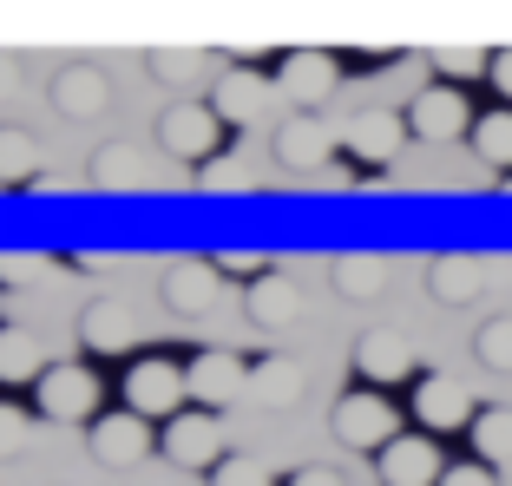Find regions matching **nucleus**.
I'll use <instances>...</instances> for the list:
<instances>
[{
  "label": "nucleus",
  "mask_w": 512,
  "mask_h": 486,
  "mask_svg": "<svg viewBox=\"0 0 512 486\" xmlns=\"http://www.w3.org/2000/svg\"><path fill=\"white\" fill-rule=\"evenodd\" d=\"M184 395H191V381H184V368H171L165 355H138L132 375H125V408L145 414V421H171V414L184 408Z\"/></svg>",
  "instance_id": "f257e3e1"
},
{
  "label": "nucleus",
  "mask_w": 512,
  "mask_h": 486,
  "mask_svg": "<svg viewBox=\"0 0 512 486\" xmlns=\"http://www.w3.org/2000/svg\"><path fill=\"white\" fill-rule=\"evenodd\" d=\"M33 401L46 421H99V375L79 362H60L33 381Z\"/></svg>",
  "instance_id": "f03ea898"
},
{
  "label": "nucleus",
  "mask_w": 512,
  "mask_h": 486,
  "mask_svg": "<svg viewBox=\"0 0 512 486\" xmlns=\"http://www.w3.org/2000/svg\"><path fill=\"white\" fill-rule=\"evenodd\" d=\"M158 296L171 316H211L224 303V270H217V257H178L158 276Z\"/></svg>",
  "instance_id": "7ed1b4c3"
},
{
  "label": "nucleus",
  "mask_w": 512,
  "mask_h": 486,
  "mask_svg": "<svg viewBox=\"0 0 512 486\" xmlns=\"http://www.w3.org/2000/svg\"><path fill=\"white\" fill-rule=\"evenodd\" d=\"M165 460L191 473H211L224 460V427L211 421V408H178L165 421Z\"/></svg>",
  "instance_id": "20e7f679"
},
{
  "label": "nucleus",
  "mask_w": 512,
  "mask_h": 486,
  "mask_svg": "<svg viewBox=\"0 0 512 486\" xmlns=\"http://www.w3.org/2000/svg\"><path fill=\"white\" fill-rule=\"evenodd\" d=\"M217 138H224V119H217V106H165V119H158V145H165V158H217Z\"/></svg>",
  "instance_id": "39448f33"
},
{
  "label": "nucleus",
  "mask_w": 512,
  "mask_h": 486,
  "mask_svg": "<svg viewBox=\"0 0 512 486\" xmlns=\"http://www.w3.org/2000/svg\"><path fill=\"white\" fill-rule=\"evenodd\" d=\"M335 441L355 454H381L394 441V408L381 395H342L335 401Z\"/></svg>",
  "instance_id": "423d86ee"
},
{
  "label": "nucleus",
  "mask_w": 512,
  "mask_h": 486,
  "mask_svg": "<svg viewBox=\"0 0 512 486\" xmlns=\"http://www.w3.org/2000/svg\"><path fill=\"white\" fill-rule=\"evenodd\" d=\"M86 447L99 467H138L151 454V421L145 414H106V421H86Z\"/></svg>",
  "instance_id": "0eeeda50"
},
{
  "label": "nucleus",
  "mask_w": 512,
  "mask_h": 486,
  "mask_svg": "<svg viewBox=\"0 0 512 486\" xmlns=\"http://www.w3.org/2000/svg\"><path fill=\"white\" fill-rule=\"evenodd\" d=\"M184 381H191L197 408H230L237 395H250V362H237L230 349H204L191 368H184Z\"/></svg>",
  "instance_id": "6e6552de"
},
{
  "label": "nucleus",
  "mask_w": 512,
  "mask_h": 486,
  "mask_svg": "<svg viewBox=\"0 0 512 486\" xmlns=\"http://www.w3.org/2000/svg\"><path fill=\"white\" fill-rule=\"evenodd\" d=\"M467 99H460V86H427L407 99V132L427 138V145H447V138L467 132Z\"/></svg>",
  "instance_id": "1a4fd4ad"
},
{
  "label": "nucleus",
  "mask_w": 512,
  "mask_h": 486,
  "mask_svg": "<svg viewBox=\"0 0 512 486\" xmlns=\"http://www.w3.org/2000/svg\"><path fill=\"white\" fill-rule=\"evenodd\" d=\"M106 106H112L106 66L73 60V66H60V73H53V112H60V119H99Z\"/></svg>",
  "instance_id": "9d476101"
},
{
  "label": "nucleus",
  "mask_w": 512,
  "mask_h": 486,
  "mask_svg": "<svg viewBox=\"0 0 512 486\" xmlns=\"http://www.w3.org/2000/svg\"><path fill=\"white\" fill-rule=\"evenodd\" d=\"M375 460H381V486H440V473H447L427 434H394Z\"/></svg>",
  "instance_id": "9b49d317"
},
{
  "label": "nucleus",
  "mask_w": 512,
  "mask_h": 486,
  "mask_svg": "<svg viewBox=\"0 0 512 486\" xmlns=\"http://www.w3.org/2000/svg\"><path fill=\"white\" fill-rule=\"evenodd\" d=\"M342 145H348V158H362V165H388V158H401V145H407V119L388 112V106H368V112H355V125L342 132Z\"/></svg>",
  "instance_id": "f8f14e48"
},
{
  "label": "nucleus",
  "mask_w": 512,
  "mask_h": 486,
  "mask_svg": "<svg viewBox=\"0 0 512 486\" xmlns=\"http://www.w3.org/2000/svg\"><path fill=\"white\" fill-rule=\"evenodd\" d=\"M335 79H342V66H335V53H289L283 66H276V92L283 99H296V106H316V99H329Z\"/></svg>",
  "instance_id": "ddd939ff"
},
{
  "label": "nucleus",
  "mask_w": 512,
  "mask_h": 486,
  "mask_svg": "<svg viewBox=\"0 0 512 486\" xmlns=\"http://www.w3.org/2000/svg\"><path fill=\"white\" fill-rule=\"evenodd\" d=\"M335 152V132L316 119V112H296V119L276 125V158H283L289 171H322Z\"/></svg>",
  "instance_id": "4468645a"
},
{
  "label": "nucleus",
  "mask_w": 512,
  "mask_h": 486,
  "mask_svg": "<svg viewBox=\"0 0 512 486\" xmlns=\"http://www.w3.org/2000/svg\"><path fill=\"white\" fill-rule=\"evenodd\" d=\"M79 342H86V355H125L138 342V316L119 296H99V303L79 316Z\"/></svg>",
  "instance_id": "2eb2a0df"
},
{
  "label": "nucleus",
  "mask_w": 512,
  "mask_h": 486,
  "mask_svg": "<svg viewBox=\"0 0 512 486\" xmlns=\"http://www.w3.org/2000/svg\"><path fill=\"white\" fill-rule=\"evenodd\" d=\"M211 106H217V119H224V125H256V119H263V106H270V79L250 73V66H230V73L217 79Z\"/></svg>",
  "instance_id": "dca6fc26"
},
{
  "label": "nucleus",
  "mask_w": 512,
  "mask_h": 486,
  "mask_svg": "<svg viewBox=\"0 0 512 486\" xmlns=\"http://www.w3.org/2000/svg\"><path fill=\"white\" fill-rule=\"evenodd\" d=\"M355 368H362L368 381H407V368H414V342H407L401 329H368L362 342H355Z\"/></svg>",
  "instance_id": "f3484780"
},
{
  "label": "nucleus",
  "mask_w": 512,
  "mask_h": 486,
  "mask_svg": "<svg viewBox=\"0 0 512 486\" xmlns=\"http://www.w3.org/2000/svg\"><path fill=\"white\" fill-rule=\"evenodd\" d=\"M414 421H427L434 434H447V427L473 421V395L460 388V381H447V375H427L421 388H414Z\"/></svg>",
  "instance_id": "a211bd4d"
},
{
  "label": "nucleus",
  "mask_w": 512,
  "mask_h": 486,
  "mask_svg": "<svg viewBox=\"0 0 512 486\" xmlns=\"http://www.w3.org/2000/svg\"><path fill=\"white\" fill-rule=\"evenodd\" d=\"M243 309H250V322L256 329H289V322L302 316V289L289 283V276H256L250 283V296H243Z\"/></svg>",
  "instance_id": "6ab92c4d"
},
{
  "label": "nucleus",
  "mask_w": 512,
  "mask_h": 486,
  "mask_svg": "<svg viewBox=\"0 0 512 486\" xmlns=\"http://www.w3.org/2000/svg\"><path fill=\"white\" fill-rule=\"evenodd\" d=\"M427 289H434V303H473L486 289V263L480 257H434L427 263Z\"/></svg>",
  "instance_id": "aec40b11"
},
{
  "label": "nucleus",
  "mask_w": 512,
  "mask_h": 486,
  "mask_svg": "<svg viewBox=\"0 0 512 486\" xmlns=\"http://www.w3.org/2000/svg\"><path fill=\"white\" fill-rule=\"evenodd\" d=\"M250 395L270 401V408L302 401V362L296 355H263V362H250Z\"/></svg>",
  "instance_id": "412c9836"
},
{
  "label": "nucleus",
  "mask_w": 512,
  "mask_h": 486,
  "mask_svg": "<svg viewBox=\"0 0 512 486\" xmlns=\"http://www.w3.org/2000/svg\"><path fill=\"white\" fill-rule=\"evenodd\" d=\"M329 283H335V296H348V303H368V296L388 289V263L381 257H335Z\"/></svg>",
  "instance_id": "4be33fe9"
},
{
  "label": "nucleus",
  "mask_w": 512,
  "mask_h": 486,
  "mask_svg": "<svg viewBox=\"0 0 512 486\" xmlns=\"http://www.w3.org/2000/svg\"><path fill=\"white\" fill-rule=\"evenodd\" d=\"M145 178H151L145 158H138L132 145H119V138L99 145V158H92V184H99V191H138Z\"/></svg>",
  "instance_id": "5701e85b"
},
{
  "label": "nucleus",
  "mask_w": 512,
  "mask_h": 486,
  "mask_svg": "<svg viewBox=\"0 0 512 486\" xmlns=\"http://www.w3.org/2000/svg\"><path fill=\"white\" fill-rule=\"evenodd\" d=\"M0 184H40V138L0 125Z\"/></svg>",
  "instance_id": "b1692460"
},
{
  "label": "nucleus",
  "mask_w": 512,
  "mask_h": 486,
  "mask_svg": "<svg viewBox=\"0 0 512 486\" xmlns=\"http://www.w3.org/2000/svg\"><path fill=\"white\" fill-rule=\"evenodd\" d=\"M46 375V355L27 329H0V381L20 388V381H40Z\"/></svg>",
  "instance_id": "393cba45"
},
{
  "label": "nucleus",
  "mask_w": 512,
  "mask_h": 486,
  "mask_svg": "<svg viewBox=\"0 0 512 486\" xmlns=\"http://www.w3.org/2000/svg\"><path fill=\"white\" fill-rule=\"evenodd\" d=\"M467 434H473V454H480L486 467H506V460H512V408H486V414H473Z\"/></svg>",
  "instance_id": "a878e982"
},
{
  "label": "nucleus",
  "mask_w": 512,
  "mask_h": 486,
  "mask_svg": "<svg viewBox=\"0 0 512 486\" xmlns=\"http://www.w3.org/2000/svg\"><path fill=\"white\" fill-rule=\"evenodd\" d=\"M473 152H480L493 171H512V106L506 112H486V119L473 125Z\"/></svg>",
  "instance_id": "bb28decb"
},
{
  "label": "nucleus",
  "mask_w": 512,
  "mask_h": 486,
  "mask_svg": "<svg viewBox=\"0 0 512 486\" xmlns=\"http://www.w3.org/2000/svg\"><path fill=\"white\" fill-rule=\"evenodd\" d=\"M263 171L250 165V152H230V158H204V191H250Z\"/></svg>",
  "instance_id": "cd10ccee"
},
{
  "label": "nucleus",
  "mask_w": 512,
  "mask_h": 486,
  "mask_svg": "<svg viewBox=\"0 0 512 486\" xmlns=\"http://www.w3.org/2000/svg\"><path fill=\"white\" fill-rule=\"evenodd\" d=\"M473 355H480L486 368L506 375V368H512V316H486L480 335H473Z\"/></svg>",
  "instance_id": "c85d7f7f"
},
{
  "label": "nucleus",
  "mask_w": 512,
  "mask_h": 486,
  "mask_svg": "<svg viewBox=\"0 0 512 486\" xmlns=\"http://www.w3.org/2000/svg\"><path fill=\"white\" fill-rule=\"evenodd\" d=\"M197 66H204V60H197L191 46H165V53H145V73L158 79V86H191Z\"/></svg>",
  "instance_id": "c756f323"
},
{
  "label": "nucleus",
  "mask_w": 512,
  "mask_h": 486,
  "mask_svg": "<svg viewBox=\"0 0 512 486\" xmlns=\"http://www.w3.org/2000/svg\"><path fill=\"white\" fill-rule=\"evenodd\" d=\"M211 486H270V467L256 454H224L211 467Z\"/></svg>",
  "instance_id": "7c9ffc66"
},
{
  "label": "nucleus",
  "mask_w": 512,
  "mask_h": 486,
  "mask_svg": "<svg viewBox=\"0 0 512 486\" xmlns=\"http://www.w3.org/2000/svg\"><path fill=\"white\" fill-rule=\"evenodd\" d=\"M486 53H473V46H447V53H434V73H447L453 86H467V79H480L486 73Z\"/></svg>",
  "instance_id": "2f4dec72"
},
{
  "label": "nucleus",
  "mask_w": 512,
  "mask_h": 486,
  "mask_svg": "<svg viewBox=\"0 0 512 486\" xmlns=\"http://www.w3.org/2000/svg\"><path fill=\"white\" fill-rule=\"evenodd\" d=\"M46 276V263L33 250H0V289H33Z\"/></svg>",
  "instance_id": "473e14b6"
},
{
  "label": "nucleus",
  "mask_w": 512,
  "mask_h": 486,
  "mask_svg": "<svg viewBox=\"0 0 512 486\" xmlns=\"http://www.w3.org/2000/svg\"><path fill=\"white\" fill-rule=\"evenodd\" d=\"M20 447H27V414L14 401H0V460H14Z\"/></svg>",
  "instance_id": "72a5a7b5"
},
{
  "label": "nucleus",
  "mask_w": 512,
  "mask_h": 486,
  "mask_svg": "<svg viewBox=\"0 0 512 486\" xmlns=\"http://www.w3.org/2000/svg\"><path fill=\"white\" fill-rule=\"evenodd\" d=\"M217 270L224 276H250L256 283V276H263V257H256V250H217Z\"/></svg>",
  "instance_id": "f704fd0d"
},
{
  "label": "nucleus",
  "mask_w": 512,
  "mask_h": 486,
  "mask_svg": "<svg viewBox=\"0 0 512 486\" xmlns=\"http://www.w3.org/2000/svg\"><path fill=\"white\" fill-rule=\"evenodd\" d=\"M440 486H499V480H493V467H486V460H467V467H447V473H440Z\"/></svg>",
  "instance_id": "c9c22d12"
},
{
  "label": "nucleus",
  "mask_w": 512,
  "mask_h": 486,
  "mask_svg": "<svg viewBox=\"0 0 512 486\" xmlns=\"http://www.w3.org/2000/svg\"><path fill=\"white\" fill-rule=\"evenodd\" d=\"M289 486H342V473H335V467H302Z\"/></svg>",
  "instance_id": "e433bc0d"
},
{
  "label": "nucleus",
  "mask_w": 512,
  "mask_h": 486,
  "mask_svg": "<svg viewBox=\"0 0 512 486\" xmlns=\"http://www.w3.org/2000/svg\"><path fill=\"white\" fill-rule=\"evenodd\" d=\"M14 92H20V60L0 53V99H14Z\"/></svg>",
  "instance_id": "4c0bfd02"
},
{
  "label": "nucleus",
  "mask_w": 512,
  "mask_h": 486,
  "mask_svg": "<svg viewBox=\"0 0 512 486\" xmlns=\"http://www.w3.org/2000/svg\"><path fill=\"white\" fill-rule=\"evenodd\" d=\"M486 73H493V86L512 99V53H493V66H486Z\"/></svg>",
  "instance_id": "58836bf2"
}]
</instances>
